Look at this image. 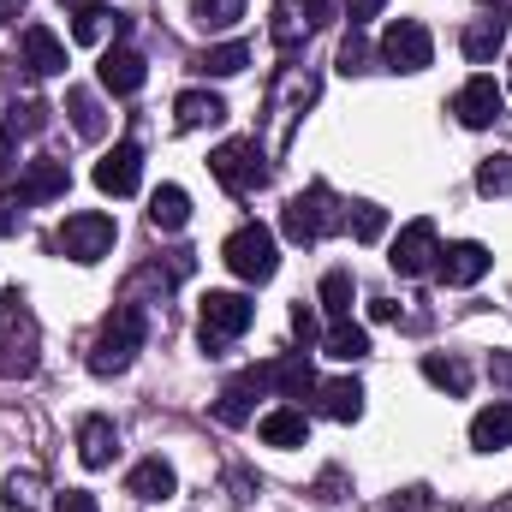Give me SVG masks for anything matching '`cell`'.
<instances>
[{"instance_id": "27", "label": "cell", "mask_w": 512, "mask_h": 512, "mask_svg": "<svg viewBox=\"0 0 512 512\" xmlns=\"http://www.w3.org/2000/svg\"><path fill=\"white\" fill-rule=\"evenodd\" d=\"M423 376H429V387H441V393H453V399H459V393H471V364H465V358H453V352H447V358H441V352H429V358H423Z\"/></svg>"}, {"instance_id": "24", "label": "cell", "mask_w": 512, "mask_h": 512, "mask_svg": "<svg viewBox=\"0 0 512 512\" xmlns=\"http://www.w3.org/2000/svg\"><path fill=\"white\" fill-rule=\"evenodd\" d=\"M66 114H72L78 137H90V143H102V137H108V114H102L96 90H66Z\"/></svg>"}, {"instance_id": "10", "label": "cell", "mask_w": 512, "mask_h": 512, "mask_svg": "<svg viewBox=\"0 0 512 512\" xmlns=\"http://www.w3.org/2000/svg\"><path fill=\"white\" fill-rule=\"evenodd\" d=\"M501 108H507V90L495 84V78H471L459 96H453V114H459V126H471V131H483V126H495L501 120Z\"/></svg>"}, {"instance_id": "12", "label": "cell", "mask_w": 512, "mask_h": 512, "mask_svg": "<svg viewBox=\"0 0 512 512\" xmlns=\"http://www.w3.org/2000/svg\"><path fill=\"white\" fill-rule=\"evenodd\" d=\"M489 268H495V256H489V245H477V239L447 245V251H441V262H435V274H441L447 286H477Z\"/></svg>"}, {"instance_id": "13", "label": "cell", "mask_w": 512, "mask_h": 512, "mask_svg": "<svg viewBox=\"0 0 512 512\" xmlns=\"http://www.w3.org/2000/svg\"><path fill=\"white\" fill-rule=\"evenodd\" d=\"M18 54H24V66H30L36 78H60V72H66V48H60V36H54L48 24H30V30L18 36Z\"/></svg>"}, {"instance_id": "41", "label": "cell", "mask_w": 512, "mask_h": 512, "mask_svg": "<svg viewBox=\"0 0 512 512\" xmlns=\"http://www.w3.org/2000/svg\"><path fill=\"white\" fill-rule=\"evenodd\" d=\"M429 507V495L423 489H405V495H393V512H423Z\"/></svg>"}, {"instance_id": "7", "label": "cell", "mask_w": 512, "mask_h": 512, "mask_svg": "<svg viewBox=\"0 0 512 512\" xmlns=\"http://www.w3.org/2000/svg\"><path fill=\"white\" fill-rule=\"evenodd\" d=\"M382 60H387V72H423L435 60V42H429V30L417 18H393L382 36Z\"/></svg>"}, {"instance_id": "1", "label": "cell", "mask_w": 512, "mask_h": 512, "mask_svg": "<svg viewBox=\"0 0 512 512\" xmlns=\"http://www.w3.org/2000/svg\"><path fill=\"white\" fill-rule=\"evenodd\" d=\"M143 334H149V316H143L137 304H120V310L102 322V334L90 340V370H96V376H126L131 358L143 352Z\"/></svg>"}, {"instance_id": "34", "label": "cell", "mask_w": 512, "mask_h": 512, "mask_svg": "<svg viewBox=\"0 0 512 512\" xmlns=\"http://www.w3.org/2000/svg\"><path fill=\"white\" fill-rule=\"evenodd\" d=\"M36 495H42V483L24 471V477H6V507L12 512H36Z\"/></svg>"}, {"instance_id": "44", "label": "cell", "mask_w": 512, "mask_h": 512, "mask_svg": "<svg viewBox=\"0 0 512 512\" xmlns=\"http://www.w3.org/2000/svg\"><path fill=\"white\" fill-rule=\"evenodd\" d=\"M24 6H30V0H0V24H12V18H18Z\"/></svg>"}, {"instance_id": "30", "label": "cell", "mask_w": 512, "mask_h": 512, "mask_svg": "<svg viewBox=\"0 0 512 512\" xmlns=\"http://www.w3.org/2000/svg\"><path fill=\"white\" fill-rule=\"evenodd\" d=\"M352 292H358V286H352V274H346V268H328V274H322V310H328L334 322H346V316H352Z\"/></svg>"}, {"instance_id": "3", "label": "cell", "mask_w": 512, "mask_h": 512, "mask_svg": "<svg viewBox=\"0 0 512 512\" xmlns=\"http://www.w3.org/2000/svg\"><path fill=\"white\" fill-rule=\"evenodd\" d=\"M251 322H256V304L245 292H209L203 310H197V340H203L209 352H221V346H233Z\"/></svg>"}, {"instance_id": "14", "label": "cell", "mask_w": 512, "mask_h": 512, "mask_svg": "<svg viewBox=\"0 0 512 512\" xmlns=\"http://www.w3.org/2000/svg\"><path fill=\"white\" fill-rule=\"evenodd\" d=\"M96 72H102V90H114V96H137V90H143V78H149L143 54H137V48H126V42H120V48H108Z\"/></svg>"}, {"instance_id": "37", "label": "cell", "mask_w": 512, "mask_h": 512, "mask_svg": "<svg viewBox=\"0 0 512 512\" xmlns=\"http://www.w3.org/2000/svg\"><path fill=\"white\" fill-rule=\"evenodd\" d=\"M364 66H370V48H364V36H358V30H352V36H346V42H340V72H346V78H352V72H364Z\"/></svg>"}, {"instance_id": "17", "label": "cell", "mask_w": 512, "mask_h": 512, "mask_svg": "<svg viewBox=\"0 0 512 512\" xmlns=\"http://www.w3.org/2000/svg\"><path fill=\"white\" fill-rule=\"evenodd\" d=\"M262 382L280 387L286 399H304V393H316V370H310V358H304V352H286V358L262 364Z\"/></svg>"}, {"instance_id": "11", "label": "cell", "mask_w": 512, "mask_h": 512, "mask_svg": "<svg viewBox=\"0 0 512 512\" xmlns=\"http://www.w3.org/2000/svg\"><path fill=\"white\" fill-rule=\"evenodd\" d=\"M137 179H143V149H137V143H114V149L96 161V185H102L108 197H131Z\"/></svg>"}, {"instance_id": "15", "label": "cell", "mask_w": 512, "mask_h": 512, "mask_svg": "<svg viewBox=\"0 0 512 512\" xmlns=\"http://www.w3.org/2000/svg\"><path fill=\"white\" fill-rule=\"evenodd\" d=\"M66 185H72V173H66V161H54V155H36V161L24 167V179H18L24 203H54V197H66Z\"/></svg>"}, {"instance_id": "9", "label": "cell", "mask_w": 512, "mask_h": 512, "mask_svg": "<svg viewBox=\"0 0 512 512\" xmlns=\"http://www.w3.org/2000/svg\"><path fill=\"white\" fill-rule=\"evenodd\" d=\"M507 36H512V12L495 0L489 12H477L471 24H465V36H459V48H465V60H477V66H489L501 48H507Z\"/></svg>"}, {"instance_id": "4", "label": "cell", "mask_w": 512, "mask_h": 512, "mask_svg": "<svg viewBox=\"0 0 512 512\" xmlns=\"http://www.w3.org/2000/svg\"><path fill=\"white\" fill-rule=\"evenodd\" d=\"M114 239H120L114 215H96V209H84V215H66V221H60V233H54V251L72 256V262H102V256L114 251Z\"/></svg>"}, {"instance_id": "40", "label": "cell", "mask_w": 512, "mask_h": 512, "mask_svg": "<svg viewBox=\"0 0 512 512\" xmlns=\"http://www.w3.org/2000/svg\"><path fill=\"white\" fill-rule=\"evenodd\" d=\"M292 334H298V340H316V310H310V304L292 310Z\"/></svg>"}, {"instance_id": "31", "label": "cell", "mask_w": 512, "mask_h": 512, "mask_svg": "<svg viewBox=\"0 0 512 512\" xmlns=\"http://www.w3.org/2000/svg\"><path fill=\"white\" fill-rule=\"evenodd\" d=\"M346 227H352L358 245H376V239L387 233V209L382 203H352V209H346Z\"/></svg>"}, {"instance_id": "35", "label": "cell", "mask_w": 512, "mask_h": 512, "mask_svg": "<svg viewBox=\"0 0 512 512\" xmlns=\"http://www.w3.org/2000/svg\"><path fill=\"white\" fill-rule=\"evenodd\" d=\"M292 6V18L304 24V30H322L328 18H334V0H286Z\"/></svg>"}, {"instance_id": "8", "label": "cell", "mask_w": 512, "mask_h": 512, "mask_svg": "<svg viewBox=\"0 0 512 512\" xmlns=\"http://www.w3.org/2000/svg\"><path fill=\"white\" fill-rule=\"evenodd\" d=\"M393 274H405V280H417V274H429L435 262H441V239H435V221H405L399 227V239H393Z\"/></svg>"}, {"instance_id": "22", "label": "cell", "mask_w": 512, "mask_h": 512, "mask_svg": "<svg viewBox=\"0 0 512 512\" xmlns=\"http://www.w3.org/2000/svg\"><path fill=\"white\" fill-rule=\"evenodd\" d=\"M126 489L137 495V501H167V495L179 489V477H173V465H167V459H143V465L126 477Z\"/></svg>"}, {"instance_id": "6", "label": "cell", "mask_w": 512, "mask_h": 512, "mask_svg": "<svg viewBox=\"0 0 512 512\" xmlns=\"http://www.w3.org/2000/svg\"><path fill=\"white\" fill-rule=\"evenodd\" d=\"M209 173L233 191V197H251L268 185V167H262V149H256L251 137H233V143H221L215 155H209Z\"/></svg>"}, {"instance_id": "36", "label": "cell", "mask_w": 512, "mask_h": 512, "mask_svg": "<svg viewBox=\"0 0 512 512\" xmlns=\"http://www.w3.org/2000/svg\"><path fill=\"white\" fill-rule=\"evenodd\" d=\"M24 215H30L24 191H0V233H18V227H24Z\"/></svg>"}, {"instance_id": "38", "label": "cell", "mask_w": 512, "mask_h": 512, "mask_svg": "<svg viewBox=\"0 0 512 512\" xmlns=\"http://www.w3.org/2000/svg\"><path fill=\"white\" fill-rule=\"evenodd\" d=\"M54 512H102V507H96V495H90V489H66V495L54 501Z\"/></svg>"}, {"instance_id": "18", "label": "cell", "mask_w": 512, "mask_h": 512, "mask_svg": "<svg viewBox=\"0 0 512 512\" xmlns=\"http://www.w3.org/2000/svg\"><path fill=\"white\" fill-rule=\"evenodd\" d=\"M262 370H245V376H239V382H227L221 387V399H215V417H221V423H233V429H239V423H251V399L256 393H262Z\"/></svg>"}, {"instance_id": "28", "label": "cell", "mask_w": 512, "mask_h": 512, "mask_svg": "<svg viewBox=\"0 0 512 512\" xmlns=\"http://www.w3.org/2000/svg\"><path fill=\"white\" fill-rule=\"evenodd\" d=\"M322 411H328L334 423H358V417H364V387L352 382V376L328 382V387H322Z\"/></svg>"}, {"instance_id": "23", "label": "cell", "mask_w": 512, "mask_h": 512, "mask_svg": "<svg viewBox=\"0 0 512 512\" xmlns=\"http://www.w3.org/2000/svg\"><path fill=\"white\" fill-rule=\"evenodd\" d=\"M108 30H114V36H126L131 18H126V12H108V6H96V0H90V6H78V18H72V36H78V42H102Z\"/></svg>"}, {"instance_id": "26", "label": "cell", "mask_w": 512, "mask_h": 512, "mask_svg": "<svg viewBox=\"0 0 512 512\" xmlns=\"http://www.w3.org/2000/svg\"><path fill=\"white\" fill-rule=\"evenodd\" d=\"M149 221H155L161 233H179V227L191 221V197H185L179 185H155V197H149Z\"/></svg>"}, {"instance_id": "32", "label": "cell", "mask_w": 512, "mask_h": 512, "mask_svg": "<svg viewBox=\"0 0 512 512\" xmlns=\"http://www.w3.org/2000/svg\"><path fill=\"white\" fill-rule=\"evenodd\" d=\"M191 18L203 30H233L245 18V0H191Z\"/></svg>"}, {"instance_id": "5", "label": "cell", "mask_w": 512, "mask_h": 512, "mask_svg": "<svg viewBox=\"0 0 512 512\" xmlns=\"http://www.w3.org/2000/svg\"><path fill=\"white\" fill-rule=\"evenodd\" d=\"M221 256H227V268H233L239 280H251V286L274 280V268H280V256H274V233H268L262 221H245V227L221 245Z\"/></svg>"}, {"instance_id": "25", "label": "cell", "mask_w": 512, "mask_h": 512, "mask_svg": "<svg viewBox=\"0 0 512 512\" xmlns=\"http://www.w3.org/2000/svg\"><path fill=\"white\" fill-rule=\"evenodd\" d=\"M191 66H197L203 78H233V72H245V66H251V42H221V48H203Z\"/></svg>"}, {"instance_id": "42", "label": "cell", "mask_w": 512, "mask_h": 512, "mask_svg": "<svg viewBox=\"0 0 512 512\" xmlns=\"http://www.w3.org/2000/svg\"><path fill=\"white\" fill-rule=\"evenodd\" d=\"M489 376L501 387H512V352H495V358H489Z\"/></svg>"}, {"instance_id": "16", "label": "cell", "mask_w": 512, "mask_h": 512, "mask_svg": "<svg viewBox=\"0 0 512 512\" xmlns=\"http://www.w3.org/2000/svg\"><path fill=\"white\" fill-rule=\"evenodd\" d=\"M256 435H262V447H304V441H310V417H304L298 405H274V411L256 423Z\"/></svg>"}, {"instance_id": "21", "label": "cell", "mask_w": 512, "mask_h": 512, "mask_svg": "<svg viewBox=\"0 0 512 512\" xmlns=\"http://www.w3.org/2000/svg\"><path fill=\"white\" fill-rule=\"evenodd\" d=\"M471 447H483V453H495V447H512V405H483L477 417H471Z\"/></svg>"}, {"instance_id": "20", "label": "cell", "mask_w": 512, "mask_h": 512, "mask_svg": "<svg viewBox=\"0 0 512 512\" xmlns=\"http://www.w3.org/2000/svg\"><path fill=\"white\" fill-rule=\"evenodd\" d=\"M173 120H179V131L221 126V120H227V102H221L215 90H185V96L173 102Z\"/></svg>"}, {"instance_id": "43", "label": "cell", "mask_w": 512, "mask_h": 512, "mask_svg": "<svg viewBox=\"0 0 512 512\" xmlns=\"http://www.w3.org/2000/svg\"><path fill=\"white\" fill-rule=\"evenodd\" d=\"M370 316H376V322H399V304H393V298H376Z\"/></svg>"}, {"instance_id": "19", "label": "cell", "mask_w": 512, "mask_h": 512, "mask_svg": "<svg viewBox=\"0 0 512 512\" xmlns=\"http://www.w3.org/2000/svg\"><path fill=\"white\" fill-rule=\"evenodd\" d=\"M114 447H120V435H114L108 417H84V423H78V459H84L90 471L114 465Z\"/></svg>"}, {"instance_id": "2", "label": "cell", "mask_w": 512, "mask_h": 512, "mask_svg": "<svg viewBox=\"0 0 512 512\" xmlns=\"http://www.w3.org/2000/svg\"><path fill=\"white\" fill-rule=\"evenodd\" d=\"M280 227H286L292 245H316V239H328L334 227H346V209H334V191H328V185H310V191H298V197L286 203Z\"/></svg>"}, {"instance_id": "46", "label": "cell", "mask_w": 512, "mask_h": 512, "mask_svg": "<svg viewBox=\"0 0 512 512\" xmlns=\"http://www.w3.org/2000/svg\"><path fill=\"white\" fill-rule=\"evenodd\" d=\"M72 6H90V0H72Z\"/></svg>"}, {"instance_id": "29", "label": "cell", "mask_w": 512, "mask_h": 512, "mask_svg": "<svg viewBox=\"0 0 512 512\" xmlns=\"http://www.w3.org/2000/svg\"><path fill=\"white\" fill-rule=\"evenodd\" d=\"M322 352H328V358H340V364H358V358H370V334L346 316V322H334V328H328Z\"/></svg>"}, {"instance_id": "45", "label": "cell", "mask_w": 512, "mask_h": 512, "mask_svg": "<svg viewBox=\"0 0 512 512\" xmlns=\"http://www.w3.org/2000/svg\"><path fill=\"white\" fill-rule=\"evenodd\" d=\"M6 167H12V131L0 126V173H6Z\"/></svg>"}, {"instance_id": "33", "label": "cell", "mask_w": 512, "mask_h": 512, "mask_svg": "<svg viewBox=\"0 0 512 512\" xmlns=\"http://www.w3.org/2000/svg\"><path fill=\"white\" fill-rule=\"evenodd\" d=\"M477 191H483V197H507L512 191V155H489V161L477 167Z\"/></svg>"}, {"instance_id": "39", "label": "cell", "mask_w": 512, "mask_h": 512, "mask_svg": "<svg viewBox=\"0 0 512 512\" xmlns=\"http://www.w3.org/2000/svg\"><path fill=\"white\" fill-rule=\"evenodd\" d=\"M382 6H387V0H346V18H352V30H358V24H370V18H382Z\"/></svg>"}]
</instances>
